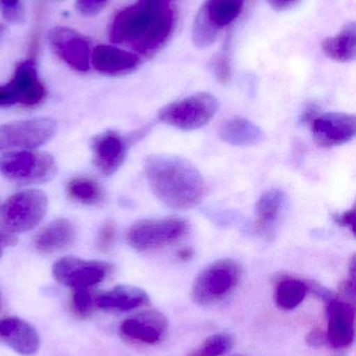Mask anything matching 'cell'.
Masks as SVG:
<instances>
[{
	"instance_id": "obj_4",
	"label": "cell",
	"mask_w": 356,
	"mask_h": 356,
	"mask_svg": "<svg viewBox=\"0 0 356 356\" xmlns=\"http://www.w3.org/2000/svg\"><path fill=\"white\" fill-rule=\"evenodd\" d=\"M219 111L212 94L202 92L163 106L158 113L161 122L181 131H196L210 122Z\"/></svg>"
},
{
	"instance_id": "obj_2",
	"label": "cell",
	"mask_w": 356,
	"mask_h": 356,
	"mask_svg": "<svg viewBox=\"0 0 356 356\" xmlns=\"http://www.w3.org/2000/svg\"><path fill=\"white\" fill-rule=\"evenodd\" d=\"M144 173L155 196L171 209H194L204 198V179L185 159L152 154L144 161Z\"/></svg>"
},
{
	"instance_id": "obj_35",
	"label": "cell",
	"mask_w": 356,
	"mask_h": 356,
	"mask_svg": "<svg viewBox=\"0 0 356 356\" xmlns=\"http://www.w3.org/2000/svg\"><path fill=\"white\" fill-rule=\"evenodd\" d=\"M16 242L17 240L14 236L8 234V232L0 230V257H1L2 252H3V249L16 244Z\"/></svg>"
},
{
	"instance_id": "obj_32",
	"label": "cell",
	"mask_w": 356,
	"mask_h": 356,
	"mask_svg": "<svg viewBox=\"0 0 356 356\" xmlns=\"http://www.w3.org/2000/svg\"><path fill=\"white\" fill-rule=\"evenodd\" d=\"M334 220L339 226L348 228L353 234H355L356 211L355 207L344 213H336L334 216Z\"/></svg>"
},
{
	"instance_id": "obj_36",
	"label": "cell",
	"mask_w": 356,
	"mask_h": 356,
	"mask_svg": "<svg viewBox=\"0 0 356 356\" xmlns=\"http://www.w3.org/2000/svg\"><path fill=\"white\" fill-rule=\"evenodd\" d=\"M194 251L192 248H183L178 252V259L180 261H188L194 257Z\"/></svg>"
},
{
	"instance_id": "obj_12",
	"label": "cell",
	"mask_w": 356,
	"mask_h": 356,
	"mask_svg": "<svg viewBox=\"0 0 356 356\" xmlns=\"http://www.w3.org/2000/svg\"><path fill=\"white\" fill-rule=\"evenodd\" d=\"M52 51L68 66L79 72H87L90 68L91 48L90 41L69 27L58 26L48 35Z\"/></svg>"
},
{
	"instance_id": "obj_22",
	"label": "cell",
	"mask_w": 356,
	"mask_h": 356,
	"mask_svg": "<svg viewBox=\"0 0 356 356\" xmlns=\"http://www.w3.org/2000/svg\"><path fill=\"white\" fill-rule=\"evenodd\" d=\"M150 298L142 289L133 286H117L96 298V305L102 309L127 312L148 305Z\"/></svg>"
},
{
	"instance_id": "obj_38",
	"label": "cell",
	"mask_w": 356,
	"mask_h": 356,
	"mask_svg": "<svg viewBox=\"0 0 356 356\" xmlns=\"http://www.w3.org/2000/svg\"><path fill=\"white\" fill-rule=\"evenodd\" d=\"M169 1L176 2V0H169Z\"/></svg>"
},
{
	"instance_id": "obj_24",
	"label": "cell",
	"mask_w": 356,
	"mask_h": 356,
	"mask_svg": "<svg viewBox=\"0 0 356 356\" xmlns=\"http://www.w3.org/2000/svg\"><path fill=\"white\" fill-rule=\"evenodd\" d=\"M67 194L83 204L93 205L102 202L104 190L96 180L90 177H75L67 184Z\"/></svg>"
},
{
	"instance_id": "obj_14",
	"label": "cell",
	"mask_w": 356,
	"mask_h": 356,
	"mask_svg": "<svg viewBox=\"0 0 356 356\" xmlns=\"http://www.w3.org/2000/svg\"><path fill=\"white\" fill-rule=\"evenodd\" d=\"M327 305L328 342L336 349L347 348L355 340V307L353 303L332 295Z\"/></svg>"
},
{
	"instance_id": "obj_8",
	"label": "cell",
	"mask_w": 356,
	"mask_h": 356,
	"mask_svg": "<svg viewBox=\"0 0 356 356\" xmlns=\"http://www.w3.org/2000/svg\"><path fill=\"white\" fill-rule=\"evenodd\" d=\"M56 172V161L44 152H10L0 159V173L17 184H43Z\"/></svg>"
},
{
	"instance_id": "obj_5",
	"label": "cell",
	"mask_w": 356,
	"mask_h": 356,
	"mask_svg": "<svg viewBox=\"0 0 356 356\" xmlns=\"http://www.w3.org/2000/svg\"><path fill=\"white\" fill-rule=\"evenodd\" d=\"M242 266L231 259H219L207 266L192 286V299L199 305H210L225 298L240 282Z\"/></svg>"
},
{
	"instance_id": "obj_6",
	"label": "cell",
	"mask_w": 356,
	"mask_h": 356,
	"mask_svg": "<svg viewBox=\"0 0 356 356\" xmlns=\"http://www.w3.org/2000/svg\"><path fill=\"white\" fill-rule=\"evenodd\" d=\"M47 209L45 193L40 190L21 191L0 207V224L10 234L29 232L43 220Z\"/></svg>"
},
{
	"instance_id": "obj_34",
	"label": "cell",
	"mask_w": 356,
	"mask_h": 356,
	"mask_svg": "<svg viewBox=\"0 0 356 356\" xmlns=\"http://www.w3.org/2000/svg\"><path fill=\"white\" fill-rule=\"evenodd\" d=\"M326 336L321 332V330H316L313 332L309 334L307 337V343L311 346L319 347L325 343Z\"/></svg>"
},
{
	"instance_id": "obj_25",
	"label": "cell",
	"mask_w": 356,
	"mask_h": 356,
	"mask_svg": "<svg viewBox=\"0 0 356 356\" xmlns=\"http://www.w3.org/2000/svg\"><path fill=\"white\" fill-rule=\"evenodd\" d=\"M309 286L298 280H284L279 282L276 290V302L280 309H290L298 307L307 296Z\"/></svg>"
},
{
	"instance_id": "obj_9",
	"label": "cell",
	"mask_w": 356,
	"mask_h": 356,
	"mask_svg": "<svg viewBox=\"0 0 356 356\" xmlns=\"http://www.w3.org/2000/svg\"><path fill=\"white\" fill-rule=\"evenodd\" d=\"M56 133V121L43 117L0 125V154L39 147L49 142Z\"/></svg>"
},
{
	"instance_id": "obj_23",
	"label": "cell",
	"mask_w": 356,
	"mask_h": 356,
	"mask_svg": "<svg viewBox=\"0 0 356 356\" xmlns=\"http://www.w3.org/2000/svg\"><path fill=\"white\" fill-rule=\"evenodd\" d=\"M322 50L325 56L339 63H349L356 54V27L355 23L347 24L334 37L326 38L322 42Z\"/></svg>"
},
{
	"instance_id": "obj_11",
	"label": "cell",
	"mask_w": 356,
	"mask_h": 356,
	"mask_svg": "<svg viewBox=\"0 0 356 356\" xmlns=\"http://www.w3.org/2000/svg\"><path fill=\"white\" fill-rule=\"evenodd\" d=\"M111 271L112 265L110 264L71 257L59 259L52 267L54 278L73 290H89L102 282Z\"/></svg>"
},
{
	"instance_id": "obj_28",
	"label": "cell",
	"mask_w": 356,
	"mask_h": 356,
	"mask_svg": "<svg viewBox=\"0 0 356 356\" xmlns=\"http://www.w3.org/2000/svg\"><path fill=\"white\" fill-rule=\"evenodd\" d=\"M115 236H116V226L112 221L107 222L98 232L96 246L100 251L110 250L114 245Z\"/></svg>"
},
{
	"instance_id": "obj_1",
	"label": "cell",
	"mask_w": 356,
	"mask_h": 356,
	"mask_svg": "<svg viewBox=\"0 0 356 356\" xmlns=\"http://www.w3.org/2000/svg\"><path fill=\"white\" fill-rule=\"evenodd\" d=\"M177 10L169 0H138L117 13L110 29L113 43L152 56L167 43L175 31Z\"/></svg>"
},
{
	"instance_id": "obj_17",
	"label": "cell",
	"mask_w": 356,
	"mask_h": 356,
	"mask_svg": "<svg viewBox=\"0 0 356 356\" xmlns=\"http://www.w3.org/2000/svg\"><path fill=\"white\" fill-rule=\"evenodd\" d=\"M0 337L19 355L31 356L39 351V334L24 320L15 317L2 319L0 321Z\"/></svg>"
},
{
	"instance_id": "obj_31",
	"label": "cell",
	"mask_w": 356,
	"mask_h": 356,
	"mask_svg": "<svg viewBox=\"0 0 356 356\" xmlns=\"http://www.w3.org/2000/svg\"><path fill=\"white\" fill-rule=\"evenodd\" d=\"M215 75H217V79L221 83H227L230 79V75H231V69H230L229 58L227 54H222L219 58H217L215 63Z\"/></svg>"
},
{
	"instance_id": "obj_15",
	"label": "cell",
	"mask_w": 356,
	"mask_h": 356,
	"mask_svg": "<svg viewBox=\"0 0 356 356\" xmlns=\"http://www.w3.org/2000/svg\"><path fill=\"white\" fill-rule=\"evenodd\" d=\"M129 143L115 131H107L92 141L93 161L96 168L105 175H112L123 166L127 158Z\"/></svg>"
},
{
	"instance_id": "obj_13",
	"label": "cell",
	"mask_w": 356,
	"mask_h": 356,
	"mask_svg": "<svg viewBox=\"0 0 356 356\" xmlns=\"http://www.w3.org/2000/svg\"><path fill=\"white\" fill-rule=\"evenodd\" d=\"M314 138L323 147L344 145L355 137L356 119L345 113H326L313 120Z\"/></svg>"
},
{
	"instance_id": "obj_10",
	"label": "cell",
	"mask_w": 356,
	"mask_h": 356,
	"mask_svg": "<svg viewBox=\"0 0 356 356\" xmlns=\"http://www.w3.org/2000/svg\"><path fill=\"white\" fill-rule=\"evenodd\" d=\"M45 95L35 60L29 58L19 63L10 83L0 86V106H35L43 102Z\"/></svg>"
},
{
	"instance_id": "obj_16",
	"label": "cell",
	"mask_w": 356,
	"mask_h": 356,
	"mask_svg": "<svg viewBox=\"0 0 356 356\" xmlns=\"http://www.w3.org/2000/svg\"><path fill=\"white\" fill-rule=\"evenodd\" d=\"M91 62L102 74L121 76L134 72L141 60L134 52L112 45H98L92 51Z\"/></svg>"
},
{
	"instance_id": "obj_37",
	"label": "cell",
	"mask_w": 356,
	"mask_h": 356,
	"mask_svg": "<svg viewBox=\"0 0 356 356\" xmlns=\"http://www.w3.org/2000/svg\"><path fill=\"white\" fill-rule=\"evenodd\" d=\"M0 307H1V295H0Z\"/></svg>"
},
{
	"instance_id": "obj_27",
	"label": "cell",
	"mask_w": 356,
	"mask_h": 356,
	"mask_svg": "<svg viewBox=\"0 0 356 356\" xmlns=\"http://www.w3.org/2000/svg\"><path fill=\"white\" fill-rule=\"evenodd\" d=\"M0 12L2 16L13 24H21L25 20L23 0H0Z\"/></svg>"
},
{
	"instance_id": "obj_29",
	"label": "cell",
	"mask_w": 356,
	"mask_h": 356,
	"mask_svg": "<svg viewBox=\"0 0 356 356\" xmlns=\"http://www.w3.org/2000/svg\"><path fill=\"white\" fill-rule=\"evenodd\" d=\"M110 0H77V8L83 16L93 17L100 14Z\"/></svg>"
},
{
	"instance_id": "obj_40",
	"label": "cell",
	"mask_w": 356,
	"mask_h": 356,
	"mask_svg": "<svg viewBox=\"0 0 356 356\" xmlns=\"http://www.w3.org/2000/svg\"></svg>"
},
{
	"instance_id": "obj_3",
	"label": "cell",
	"mask_w": 356,
	"mask_h": 356,
	"mask_svg": "<svg viewBox=\"0 0 356 356\" xmlns=\"http://www.w3.org/2000/svg\"><path fill=\"white\" fill-rule=\"evenodd\" d=\"M189 229L187 220L178 216L140 220L130 227L127 242L139 252L157 250L179 242Z\"/></svg>"
},
{
	"instance_id": "obj_19",
	"label": "cell",
	"mask_w": 356,
	"mask_h": 356,
	"mask_svg": "<svg viewBox=\"0 0 356 356\" xmlns=\"http://www.w3.org/2000/svg\"><path fill=\"white\" fill-rule=\"evenodd\" d=\"M219 136L225 143L240 147L259 145L265 139L263 129L244 117H233L223 123Z\"/></svg>"
},
{
	"instance_id": "obj_7",
	"label": "cell",
	"mask_w": 356,
	"mask_h": 356,
	"mask_svg": "<svg viewBox=\"0 0 356 356\" xmlns=\"http://www.w3.org/2000/svg\"><path fill=\"white\" fill-rule=\"evenodd\" d=\"M245 0H205L192 26L196 47L210 46L221 31L231 25L242 14Z\"/></svg>"
},
{
	"instance_id": "obj_39",
	"label": "cell",
	"mask_w": 356,
	"mask_h": 356,
	"mask_svg": "<svg viewBox=\"0 0 356 356\" xmlns=\"http://www.w3.org/2000/svg\"><path fill=\"white\" fill-rule=\"evenodd\" d=\"M233 356H240V355H233Z\"/></svg>"
},
{
	"instance_id": "obj_20",
	"label": "cell",
	"mask_w": 356,
	"mask_h": 356,
	"mask_svg": "<svg viewBox=\"0 0 356 356\" xmlns=\"http://www.w3.org/2000/svg\"><path fill=\"white\" fill-rule=\"evenodd\" d=\"M75 229L66 219H58L46 225L35 238V247L43 254L59 252L73 244Z\"/></svg>"
},
{
	"instance_id": "obj_33",
	"label": "cell",
	"mask_w": 356,
	"mask_h": 356,
	"mask_svg": "<svg viewBox=\"0 0 356 356\" xmlns=\"http://www.w3.org/2000/svg\"><path fill=\"white\" fill-rule=\"evenodd\" d=\"M272 8L276 10H286L294 8L300 0H267Z\"/></svg>"
},
{
	"instance_id": "obj_18",
	"label": "cell",
	"mask_w": 356,
	"mask_h": 356,
	"mask_svg": "<svg viewBox=\"0 0 356 356\" xmlns=\"http://www.w3.org/2000/svg\"><path fill=\"white\" fill-rule=\"evenodd\" d=\"M121 332L132 340L146 344H156L167 330V320L156 311L146 312L123 322Z\"/></svg>"
},
{
	"instance_id": "obj_30",
	"label": "cell",
	"mask_w": 356,
	"mask_h": 356,
	"mask_svg": "<svg viewBox=\"0 0 356 356\" xmlns=\"http://www.w3.org/2000/svg\"><path fill=\"white\" fill-rule=\"evenodd\" d=\"M73 305L77 313L86 315L91 309L92 298L89 290H73Z\"/></svg>"
},
{
	"instance_id": "obj_21",
	"label": "cell",
	"mask_w": 356,
	"mask_h": 356,
	"mask_svg": "<svg viewBox=\"0 0 356 356\" xmlns=\"http://www.w3.org/2000/svg\"><path fill=\"white\" fill-rule=\"evenodd\" d=\"M288 198L286 195L278 188H272L261 195L256 202V228L263 236H271L286 209Z\"/></svg>"
},
{
	"instance_id": "obj_26",
	"label": "cell",
	"mask_w": 356,
	"mask_h": 356,
	"mask_svg": "<svg viewBox=\"0 0 356 356\" xmlns=\"http://www.w3.org/2000/svg\"><path fill=\"white\" fill-rule=\"evenodd\" d=\"M233 337L229 334H217L209 337L196 350L187 356H222L233 348Z\"/></svg>"
}]
</instances>
